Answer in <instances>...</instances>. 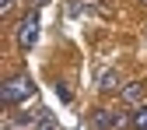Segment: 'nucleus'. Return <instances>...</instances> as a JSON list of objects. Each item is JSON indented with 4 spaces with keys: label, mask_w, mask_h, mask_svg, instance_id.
Segmentation results:
<instances>
[{
    "label": "nucleus",
    "mask_w": 147,
    "mask_h": 130,
    "mask_svg": "<svg viewBox=\"0 0 147 130\" xmlns=\"http://www.w3.org/2000/svg\"><path fill=\"white\" fill-rule=\"evenodd\" d=\"M28 95H35V84H32V78H25V74L0 84V102H4V105H18V102H25Z\"/></svg>",
    "instance_id": "f257e3e1"
},
{
    "label": "nucleus",
    "mask_w": 147,
    "mask_h": 130,
    "mask_svg": "<svg viewBox=\"0 0 147 130\" xmlns=\"http://www.w3.org/2000/svg\"><path fill=\"white\" fill-rule=\"evenodd\" d=\"M35 39H39V14L28 11L21 21H18V46H21V49H32Z\"/></svg>",
    "instance_id": "f03ea898"
},
{
    "label": "nucleus",
    "mask_w": 147,
    "mask_h": 130,
    "mask_svg": "<svg viewBox=\"0 0 147 130\" xmlns=\"http://www.w3.org/2000/svg\"><path fill=\"white\" fill-rule=\"evenodd\" d=\"M123 123H130L126 116L112 113V109H98L95 116H91V127H98V130H109V127H123Z\"/></svg>",
    "instance_id": "7ed1b4c3"
},
{
    "label": "nucleus",
    "mask_w": 147,
    "mask_h": 130,
    "mask_svg": "<svg viewBox=\"0 0 147 130\" xmlns=\"http://www.w3.org/2000/svg\"><path fill=\"white\" fill-rule=\"evenodd\" d=\"M144 91H147L144 81H130V84L123 88V99H126V102H140V99H144Z\"/></svg>",
    "instance_id": "20e7f679"
},
{
    "label": "nucleus",
    "mask_w": 147,
    "mask_h": 130,
    "mask_svg": "<svg viewBox=\"0 0 147 130\" xmlns=\"http://www.w3.org/2000/svg\"><path fill=\"white\" fill-rule=\"evenodd\" d=\"M98 88H102V91H119V74H116V70H102Z\"/></svg>",
    "instance_id": "39448f33"
},
{
    "label": "nucleus",
    "mask_w": 147,
    "mask_h": 130,
    "mask_svg": "<svg viewBox=\"0 0 147 130\" xmlns=\"http://www.w3.org/2000/svg\"><path fill=\"white\" fill-rule=\"evenodd\" d=\"M35 127H56V116H53L49 109H39V113H35Z\"/></svg>",
    "instance_id": "423d86ee"
},
{
    "label": "nucleus",
    "mask_w": 147,
    "mask_h": 130,
    "mask_svg": "<svg viewBox=\"0 0 147 130\" xmlns=\"http://www.w3.org/2000/svg\"><path fill=\"white\" fill-rule=\"evenodd\" d=\"M130 123H133V127H147V105H137V109H133Z\"/></svg>",
    "instance_id": "0eeeda50"
},
{
    "label": "nucleus",
    "mask_w": 147,
    "mask_h": 130,
    "mask_svg": "<svg viewBox=\"0 0 147 130\" xmlns=\"http://www.w3.org/2000/svg\"><path fill=\"white\" fill-rule=\"evenodd\" d=\"M11 4H14V0H0V11H7V7H11Z\"/></svg>",
    "instance_id": "6e6552de"
},
{
    "label": "nucleus",
    "mask_w": 147,
    "mask_h": 130,
    "mask_svg": "<svg viewBox=\"0 0 147 130\" xmlns=\"http://www.w3.org/2000/svg\"><path fill=\"white\" fill-rule=\"evenodd\" d=\"M42 4H49V0H35V7H42Z\"/></svg>",
    "instance_id": "1a4fd4ad"
}]
</instances>
